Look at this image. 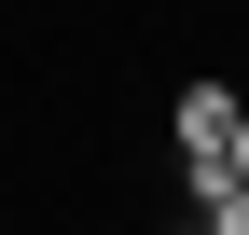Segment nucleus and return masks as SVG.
<instances>
[{
  "mask_svg": "<svg viewBox=\"0 0 249 235\" xmlns=\"http://www.w3.org/2000/svg\"><path fill=\"white\" fill-rule=\"evenodd\" d=\"M235 111H249V83H180L166 97V152L180 166H222L235 152Z\"/></svg>",
  "mask_w": 249,
  "mask_h": 235,
  "instance_id": "obj_1",
  "label": "nucleus"
},
{
  "mask_svg": "<svg viewBox=\"0 0 249 235\" xmlns=\"http://www.w3.org/2000/svg\"><path fill=\"white\" fill-rule=\"evenodd\" d=\"M180 208H194L208 235H249V180L235 166H180Z\"/></svg>",
  "mask_w": 249,
  "mask_h": 235,
  "instance_id": "obj_2",
  "label": "nucleus"
},
{
  "mask_svg": "<svg viewBox=\"0 0 249 235\" xmlns=\"http://www.w3.org/2000/svg\"><path fill=\"white\" fill-rule=\"evenodd\" d=\"M222 166H235V180H249V111H235V152H222Z\"/></svg>",
  "mask_w": 249,
  "mask_h": 235,
  "instance_id": "obj_3",
  "label": "nucleus"
},
{
  "mask_svg": "<svg viewBox=\"0 0 249 235\" xmlns=\"http://www.w3.org/2000/svg\"><path fill=\"white\" fill-rule=\"evenodd\" d=\"M166 235H208V221H194V208H180V221H166Z\"/></svg>",
  "mask_w": 249,
  "mask_h": 235,
  "instance_id": "obj_4",
  "label": "nucleus"
}]
</instances>
